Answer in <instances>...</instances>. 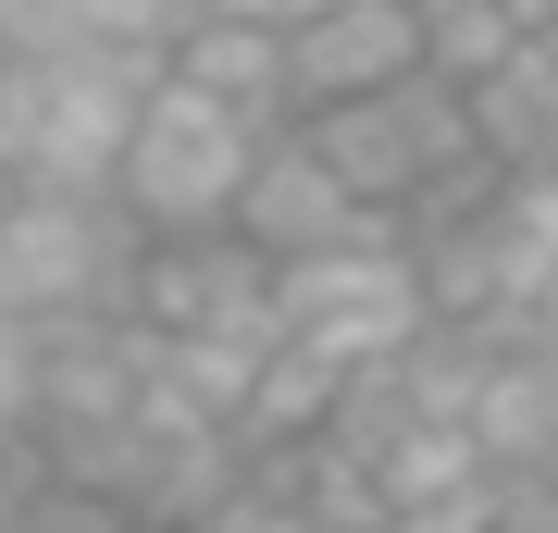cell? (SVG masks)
I'll return each instance as SVG.
<instances>
[{
	"instance_id": "2e32d148",
	"label": "cell",
	"mask_w": 558,
	"mask_h": 533,
	"mask_svg": "<svg viewBox=\"0 0 558 533\" xmlns=\"http://www.w3.org/2000/svg\"><path fill=\"white\" fill-rule=\"evenodd\" d=\"M521 336H534V348H558V274H546V298H534V311H521Z\"/></svg>"
},
{
	"instance_id": "9a60e30c",
	"label": "cell",
	"mask_w": 558,
	"mask_h": 533,
	"mask_svg": "<svg viewBox=\"0 0 558 533\" xmlns=\"http://www.w3.org/2000/svg\"><path fill=\"white\" fill-rule=\"evenodd\" d=\"M211 13H248V25H299V13H323V0H211Z\"/></svg>"
},
{
	"instance_id": "e0dca14e",
	"label": "cell",
	"mask_w": 558,
	"mask_h": 533,
	"mask_svg": "<svg viewBox=\"0 0 558 533\" xmlns=\"http://www.w3.org/2000/svg\"><path fill=\"white\" fill-rule=\"evenodd\" d=\"M299 533H348V521H299Z\"/></svg>"
},
{
	"instance_id": "9c48e42d",
	"label": "cell",
	"mask_w": 558,
	"mask_h": 533,
	"mask_svg": "<svg viewBox=\"0 0 558 533\" xmlns=\"http://www.w3.org/2000/svg\"><path fill=\"white\" fill-rule=\"evenodd\" d=\"M161 62H174L186 87L260 112V124H299V99H286V25H248V13H211V0H199V25H186Z\"/></svg>"
},
{
	"instance_id": "3957f363",
	"label": "cell",
	"mask_w": 558,
	"mask_h": 533,
	"mask_svg": "<svg viewBox=\"0 0 558 533\" xmlns=\"http://www.w3.org/2000/svg\"><path fill=\"white\" fill-rule=\"evenodd\" d=\"M260 137H274L260 112H236V99H211V87H186L174 62H161L149 99H137V124H124L112 198L137 211V237H211V223H236V186H248Z\"/></svg>"
},
{
	"instance_id": "8992f818",
	"label": "cell",
	"mask_w": 558,
	"mask_h": 533,
	"mask_svg": "<svg viewBox=\"0 0 558 533\" xmlns=\"http://www.w3.org/2000/svg\"><path fill=\"white\" fill-rule=\"evenodd\" d=\"M124 323L174 348H274V261H260L236 223L211 237H149L137 249V286H124Z\"/></svg>"
},
{
	"instance_id": "4fadbf2b",
	"label": "cell",
	"mask_w": 558,
	"mask_h": 533,
	"mask_svg": "<svg viewBox=\"0 0 558 533\" xmlns=\"http://www.w3.org/2000/svg\"><path fill=\"white\" fill-rule=\"evenodd\" d=\"M25 422H38V336L0 311V447H25Z\"/></svg>"
},
{
	"instance_id": "277c9868",
	"label": "cell",
	"mask_w": 558,
	"mask_h": 533,
	"mask_svg": "<svg viewBox=\"0 0 558 533\" xmlns=\"http://www.w3.org/2000/svg\"><path fill=\"white\" fill-rule=\"evenodd\" d=\"M299 137L336 161L348 198H373V211H398V223L484 161V149H472V99H459L447 75H398V87L323 99V112H299Z\"/></svg>"
},
{
	"instance_id": "d6986e66",
	"label": "cell",
	"mask_w": 558,
	"mask_h": 533,
	"mask_svg": "<svg viewBox=\"0 0 558 533\" xmlns=\"http://www.w3.org/2000/svg\"><path fill=\"white\" fill-rule=\"evenodd\" d=\"M534 13H558V0H534Z\"/></svg>"
},
{
	"instance_id": "ac0fdd59",
	"label": "cell",
	"mask_w": 558,
	"mask_h": 533,
	"mask_svg": "<svg viewBox=\"0 0 558 533\" xmlns=\"http://www.w3.org/2000/svg\"><path fill=\"white\" fill-rule=\"evenodd\" d=\"M0 198H13V174H0Z\"/></svg>"
},
{
	"instance_id": "8fae6325",
	"label": "cell",
	"mask_w": 558,
	"mask_h": 533,
	"mask_svg": "<svg viewBox=\"0 0 558 533\" xmlns=\"http://www.w3.org/2000/svg\"><path fill=\"white\" fill-rule=\"evenodd\" d=\"M484 261H497V323H521L558 274V161L484 186Z\"/></svg>"
},
{
	"instance_id": "5bb4252c",
	"label": "cell",
	"mask_w": 558,
	"mask_h": 533,
	"mask_svg": "<svg viewBox=\"0 0 558 533\" xmlns=\"http://www.w3.org/2000/svg\"><path fill=\"white\" fill-rule=\"evenodd\" d=\"M497 533H558V459L497 472Z\"/></svg>"
},
{
	"instance_id": "6da1fadb",
	"label": "cell",
	"mask_w": 558,
	"mask_h": 533,
	"mask_svg": "<svg viewBox=\"0 0 558 533\" xmlns=\"http://www.w3.org/2000/svg\"><path fill=\"white\" fill-rule=\"evenodd\" d=\"M149 75H161V50H13L0 62V174L13 186H112Z\"/></svg>"
},
{
	"instance_id": "7a4b0ae2",
	"label": "cell",
	"mask_w": 558,
	"mask_h": 533,
	"mask_svg": "<svg viewBox=\"0 0 558 533\" xmlns=\"http://www.w3.org/2000/svg\"><path fill=\"white\" fill-rule=\"evenodd\" d=\"M137 211L112 186H13L0 198V311L25 336H62V323H112L124 286H137Z\"/></svg>"
},
{
	"instance_id": "ba28073f",
	"label": "cell",
	"mask_w": 558,
	"mask_h": 533,
	"mask_svg": "<svg viewBox=\"0 0 558 533\" xmlns=\"http://www.w3.org/2000/svg\"><path fill=\"white\" fill-rule=\"evenodd\" d=\"M398 75H422V0H323V13L286 25V99L299 112L398 87Z\"/></svg>"
},
{
	"instance_id": "52a82bcc",
	"label": "cell",
	"mask_w": 558,
	"mask_h": 533,
	"mask_svg": "<svg viewBox=\"0 0 558 533\" xmlns=\"http://www.w3.org/2000/svg\"><path fill=\"white\" fill-rule=\"evenodd\" d=\"M236 237L260 261H323V249H360V237H410V223L373 211V198H348L336 161H323L299 124H274L260 161H248V186H236Z\"/></svg>"
},
{
	"instance_id": "5b68a950",
	"label": "cell",
	"mask_w": 558,
	"mask_h": 533,
	"mask_svg": "<svg viewBox=\"0 0 558 533\" xmlns=\"http://www.w3.org/2000/svg\"><path fill=\"white\" fill-rule=\"evenodd\" d=\"M435 298H422V261L410 237H360V249H323V261H274V336L311 348L323 373H373L398 360Z\"/></svg>"
},
{
	"instance_id": "7c38bea8",
	"label": "cell",
	"mask_w": 558,
	"mask_h": 533,
	"mask_svg": "<svg viewBox=\"0 0 558 533\" xmlns=\"http://www.w3.org/2000/svg\"><path fill=\"white\" fill-rule=\"evenodd\" d=\"M521 25H534V0H422V75L484 87L521 50Z\"/></svg>"
},
{
	"instance_id": "30bf717a",
	"label": "cell",
	"mask_w": 558,
	"mask_h": 533,
	"mask_svg": "<svg viewBox=\"0 0 558 533\" xmlns=\"http://www.w3.org/2000/svg\"><path fill=\"white\" fill-rule=\"evenodd\" d=\"M199 0H0V50H174Z\"/></svg>"
}]
</instances>
